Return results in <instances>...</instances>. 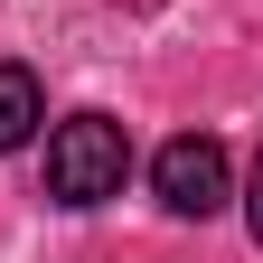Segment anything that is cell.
Returning <instances> with one entry per match:
<instances>
[{
  "mask_svg": "<svg viewBox=\"0 0 263 263\" xmlns=\"http://www.w3.org/2000/svg\"><path fill=\"white\" fill-rule=\"evenodd\" d=\"M122 170H132V141L113 113H76L47 132V197L57 207H104L122 197Z\"/></svg>",
  "mask_w": 263,
  "mask_h": 263,
  "instance_id": "cell-1",
  "label": "cell"
},
{
  "mask_svg": "<svg viewBox=\"0 0 263 263\" xmlns=\"http://www.w3.org/2000/svg\"><path fill=\"white\" fill-rule=\"evenodd\" d=\"M151 188H160L170 216H197V226H207L226 197H235V160H226V141H207V132H179V141H160Z\"/></svg>",
  "mask_w": 263,
  "mask_h": 263,
  "instance_id": "cell-2",
  "label": "cell"
},
{
  "mask_svg": "<svg viewBox=\"0 0 263 263\" xmlns=\"http://www.w3.org/2000/svg\"><path fill=\"white\" fill-rule=\"evenodd\" d=\"M38 122H47V94L28 66H0V151H28L38 141Z\"/></svg>",
  "mask_w": 263,
  "mask_h": 263,
  "instance_id": "cell-3",
  "label": "cell"
},
{
  "mask_svg": "<svg viewBox=\"0 0 263 263\" xmlns=\"http://www.w3.org/2000/svg\"><path fill=\"white\" fill-rule=\"evenodd\" d=\"M245 226H254V245H263V151H254V179H245Z\"/></svg>",
  "mask_w": 263,
  "mask_h": 263,
  "instance_id": "cell-4",
  "label": "cell"
}]
</instances>
